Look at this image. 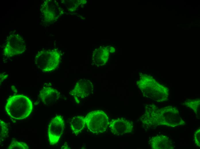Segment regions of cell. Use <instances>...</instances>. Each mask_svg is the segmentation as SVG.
Here are the masks:
<instances>
[{"label":"cell","instance_id":"cell-1","mask_svg":"<svg viewBox=\"0 0 200 149\" xmlns=\"http://www.w3.org/2000/svg\"><path fill=\"white\" fill-rule=\"evenodd\" d=\"M141 120L143 125L149 127L162 125L174 127L185 123L176 107L168 106L159 108L153 104L146 106Z\"/></svg>","mask_w":200,"mask_h":149},{"label":"cell","instance_id":"cell-2","mask_svg":"<svg viewBox=\"0 0 200 149\" xmlns=\"http://www.w3.org/2000/svg\"><path fill=\"white\" fill-rule=\"evenodd\" d=\"M136 84L145 97L158 102L166 101L169 99V89L150 74L141 73Z\"/></svg>","mask_w":200,"mask_h":149},{"label":"cell","instance_id":"cell-3","mask_svg":"<svg viewBox=\"0 0 200 149\" xmlns=\"http://www.w3.org/2000/svg\"><path fill=\"white\" fill-rule=\"evenodd\" d=\"M5 109L8 115L17 120L28 116L32 109L31 101L27 96L22 95H13L7 100Z\"/></svg>","mask_w":200,"mask_h":149},{"label":"cell","instance_id":"cell-4","mask_svg":"<svg viewBox=\"0 0 200 149\" xmlns=\"http://www.w3.org/2000/svg\"><path fill=\"white\" fill-rule=\"evenodd\" d=\"M61 54L57 49L43 50L36 54L34 61L38 68L44 72H51L59 65Z\"/></svg>","mask_w":200,"mask_h":149},{"label":"cell","instance_id":"cell-5","mask_svg":"<svg viewBox=\"0 0 200 149\" xmlns=\"http://www.w3.org/2000/svg\"><path fill=\"white\" fill-rule=\"evenodd\" d=\"M86 125L88 129L94 134L102 133L109 124V119L101 110H95L88 113L85 117Z\"/></svg>","mask_w":200,"mask_h":149},{"label":"cell","instance_id":"cell-6","mask_svg":"<svg viewBox=\"0 0 200 149\" xmlns=\"http://www.w3.org/2000/svg\"><path fill=\"white\" fill-rule=\"evenodd\" d=\"M26 49L23 38L19 34L13 33L7 37L3 49V54L10 57L22 53Z\"/></svg>","mask_w":200,"mask_h":149},{"label":"cell","instance_id":"cell-7","mask_svg":"<svg viewBox=\"0 0 200 149\" xmlns=\"http://www.w3.org/2000/svg\"><path fill=\"white\" fill-rule=\"evenodd\" d=\"M94 90L93 82L90 80L84 79L77 81L70 93L76 102L78 103L93 94Z\"/></svg>","mask_w":200,"mask_h":149},{"label":"cell","instance_id":"cell-8","mask_svg":"<svg viewBox=\"0 0 200 149\" xmlns=\"http://www.w3.org/2000/svg\"><path fill=\"white\" fill-rule=\"evenodd\" d=\"M65 126L64 120L61 115H57L51 121L48 128V140L50 145L58 142L63 133Z\"/></svg>","mask_w":200,"mask_h":149},{"label":"cell","instance_id":"cell-9","mask_svg":"<svg viewBox=\"0 0 200 149\" xmlns=\"http://www.w3.org/2000/svg\"><path fill=\"white\" fill-rule=\"evenodd\" d=\"M40 11L43 19L47 23L54 21L63 13L58 3L52 0L44 1L41 6Z\"/></svg>","mask_w":200,"mask_h":149},{"label":"cell","instance_id":"cell-10","mask_svg":"<svg viewBox=\"0 0 200 149\" xmlns=\"http://www.w3.org/2000/svg\"><path fill=\"white\" fill-rule=\"evenodd\" d=\"M116 52L114 47L111 46H103L94 50L93 52L92 60L98 66H104L110 58V54Z\"/></svg>","mask_w":200,"mask_h":149},{"label":"cell","instance_id":"cell-11","mask_svg":"<svg viewBox=\"0 0 200 149\" xmlns=\"http://www.w3.org/2000/svg\"><path fill=\"white\" fill-rule=\"evenodd\" d=\"M109 125L111 133L117 136L131 133L133 128V122L123 118L113 119L109 122Z\"/></svg>","mask_w":200,"mask_h":149},{"label":"cell","instance_id":"cell-12","mask_svg":"<svg viewBox=\"0 0 200 149\" xmlns=\"http://www.w3.org/2000/svg\"><path fill=\"white\" fill-rule=\"evenodd\" d=\"M39 96L43 103L48 105L58 100L60 93L57 90L52 87L44 86L40 91Z\"/></svg>","mask_w":200,"mask_h":149},{"label":"cell","instance_id":"cell-13","mask_svg":"<svg viewBox=\"0 0 200 149\" xmlns=\"http://www.w3.org/2000/svg\"><path fill=\"white\" fill-rule=\"evenodd\" d=\"M149 143L152 149L174 148L173 142L166 136L160 135L153 137L150 140Z\"/></svg>","mask_w":200,"mask_h":149},{"label":"cell","instance_id":"cell-14","mask_svg":"<svg viewBox=\"0 0 200 149\" xmlns=\"http://www.w3.org/2000/svg\"><path fill=\"white\" fill-rule=\"evenodd\" d=\"M86 125L85 117L77 115L73 117L70 122V127L73 133L78 134L84 129Z\"/></svg>","mask_w":200,"mask_h":149},{"label":"cell","instance_id":"cell-15","mask_svg":"<svg viewBox=\"0 0 200 149\" xmlns=\"http://www.w3.org/2000/svg\"><path fill=\"white\" fill-rule=\"evenodd\" d=\"M200 99H189L185 101L184 105L197 113L200 105Z\"/></svg>","mask_w":200,"mask_h":149},{"label":"cell","instance_id":"cell-16","mask_svg":"<svg viewBox=\"0 0 200 149\" xmlns=\"http://www.w3.org/2000/svg\"><path fill=\"white\" fill-rule=\"evenodd\" d=\"M28 146L25 143L18 141L16 140L12 141L8 148V149H28Z\"/></svg>","mask_w":200,"mask_h":149},{"label":"cell","instance_id":"cell-17","mask_svg":"<svg viewBox=\"0 0 200 149\" xmlns=\"http://www.w3.org/2000/svg\"><path fill=\"white\" fill-rule=\"evenodd\" d=\"M0 141L2 139L5 138L8 133V126L3 121L0 120Z\"/></svg>","mask_w":200,"mask_h":149},{"label":"cell","instance_id":"cell-18","mask_svg":"<svg viewBox=\"0 0 200 149\" xmlns=\"http://www.w3.org/2000/svg\"><path fill=\"white\" fill-rule=\"evenodd\" d=\"M194 141L196 145L200 147V129H198L194 134Z\"/></svg>","mask_w":200,"mask_h":149},{"label":"cell","instance_id":"cell-19","mask_svg":"<svg viewBox=\"0 0 200 149\" xmlns=\"http://www.w3.org/2000/svg\"><path fill=\"white\" fill-rule=\"evenodd\" d=\"M8 75L3 73H0V84L3 81L7 78Z\"/></svg>","mask_w":200,"mask_h":149},{"label":"cell","instance_id":"cell-20","mask_svg":"<svg viewBox=\"0 0 200 149\" xmlns=\"http://www.w3.org/2000/svg\"><path fill=\"white\" fill-rule=\"evenodd\" d=\"M188 29H189L188 28H184V30H188Z\"/></svg>","mask_w":200,"mask_h":149},{"label":"cell","instance_id":"cell-21","mask_svg":"<svg viewBox=\"0 0 200 149\" xmlns=\"http://www.w3.org/2000/svg\"><path fill=\"white\" fill-rule=\"evenodd\" d=\"M193 25V23H191V24H190V26H191V25Z\"/></svg>","mask_w":200,"mask_h":149},{"label":"cell","instance_id":"cell-22","mask_svg":"<svg viewBox=\"0 0 200 149\" xmlns=\"http://www.w3.org/2000/svg\"><path fill=\"white\" fill-rule=\"evenodd\" d=\"M177 27H179L180 26V25L179 24H177Z\"/></svg>","mask_w":200,"mask_h":149},{"label":"cell","instance_id":"cell-23","mask_svg":"<svg viewBox=\"0 0 200 149\" xmlns=\"http://www.w3.org/2000/svg\"><path fill=\"white\" fill-rule=\"evenodd\" d=\"M193 21H191V23H193Z\"/></svg>","mask_w":200,"mask_h":149},{"label":"cell","instance_id":"cell-24","mask_svg":"<svg viewBox=\"0 0 200 149\" xmlns=\"http://www.w3.org/2000/svg\"><path fill=\"white\" fill-rule=\"evenodd\" d=\"M191 26H190V25H189V27H191Z\"/></svg>","mask_w":200,"mask_h":149},{"label":"cell","instance_id":"cell-25","mask_svg":"<svg viewBox=\"0 0 200 149\" xmlns=\"http://www.w3.org/2000/svg\"><path fill=\"white\" fill-rule=\"evenodd\" d=\"M188 28L189 29H191V27H189Z\"/></svg>","mask_w":200,"mask_h":149},{"label":"cell","instance_id":"cell-26","mask_svg":"<svg viewBox=\"0 0 200 149\" xmlns=\"http://www.w3.org/2000/svg\"><path fill=\"white\" fill-rule=\"evenodd\" d=\"M182 28V29H184V28Z\"/></svg>","mask_w":200,"mask_h":149},{"label":"cell","instance_id":"cell-27","mask_svg":"<svg viewBox=\"0 0 200 149\" xmlns=\"http://www.w3.org/2000/svg\"><path fill=\"white\" fill-rule=\"evenodd\" d=\"M195 25H196V26L198 25V24H195Z\"/></svg>","mask_w":200,"mask_h":149},{"label":"cell","instance_id":"cell-28","mask_svg":"<svg viewBox=\"0 0 200 149\" xmlns=\"http://www.w3.org/2000/svg\"><path fill=\"white\" fill-rule=\"evenodd\" d=\"M200 26V25H198V26Z\"/></svg>","mask_w":200,"mask_h":149}]
</instances>
